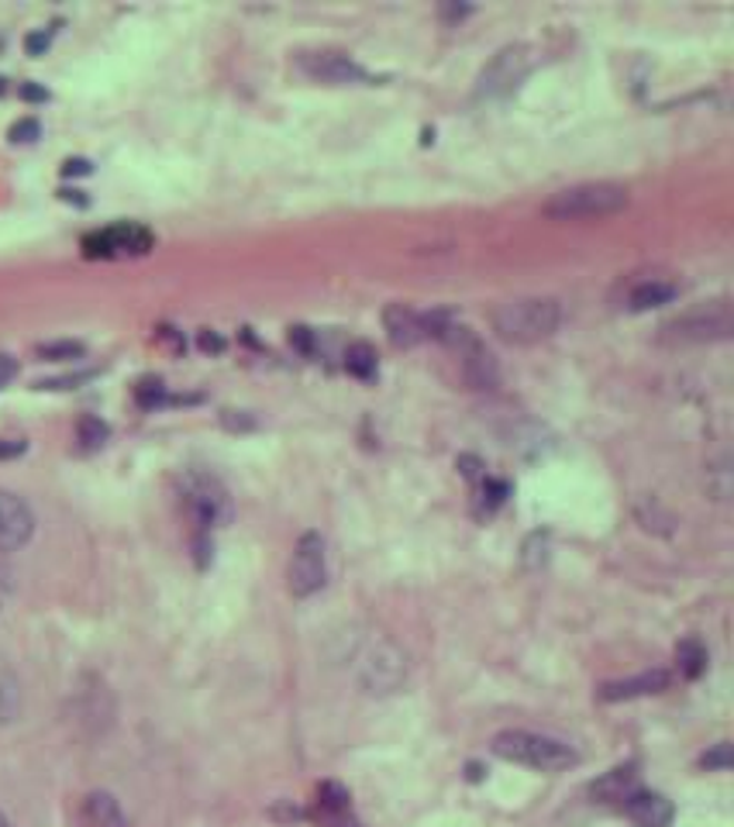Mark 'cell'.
I'll use <instances>...</instances> for the list:
<instances>
[{"instance_id":"obj_36","label":"cell","mask_w":734,"mask_h":827,"mask_svg":"<svg viewBox=\"0 0 734 827\" xmlns=\"http://www.w3.org/2000/svg\"><path fill=\"white\" fill-rule=\"evenodd\" d=\"M0 93H4V80H0Z\"/></svg>"},{"instance_id":"obj_33","label":"cell","mask_w":734,"mask_h":827,"mask_svg":"<svg viewBox=\"0 0 734 827\" xmlns=\"http://www.w3.org/2000/svg\"><path fill=\"white\" fill-rule=\"evenodd\" d=\"M4 597H8V572L0 569V607H4Z\"/></svg>"},{"instance_id":"obj_28","label":"cell","mask_w":734,"mask_h":827,"mask_svg":"<svg viewBox=\"0 0 734 827\" xmlns=\"http://www.w3.org/2000/svg\"><path fill=\"white\" fill-rule=\"evenodd\" d=\"M290 342H294L300 352H310V348H314V338H310L307 328H290Z\"/></svg>"},{"instance_id":"obj_35","label":"cell","mask_w":734,"mask_h":827,"mask_svg":"<svg viewBox=\"0 0 734 827\" xmlns=\"http://www.w3.org/2000/svg\"><path fill=\"white\" fill-rule=\"evenodd\" d=\"M0 827H8V817L4 814H0Z\"/></svg>"},{"instance_id":"obj_20","label":"cell","mask_w":734,"mask_h":827,"mask_svg":"<svg viewBox=\"0 0 734 827\" xmlns=\"http://www.w3.org/2000/svg\"><path fill=\"white\" fill-rule=\"evenodd\" d=\"M345 370L353 373V376H359V380H373L376 376V352H373V345H366V342L348 345Z\"/></svg>"},{"instance_id":"obj_27","label":"cell","mask_w":734,"mask_h":827,"mask_svg":"<svg viewBox=\"0 0 734 827\" xmlns=\"http://www.w3.org/2000/svg\"><path fill=\"white\" fill-rule=\"evenodd\" d=\"M28 449V442H21V439H4L0 442V459H14V455H21Z\"/></svg>"},{"instance_id":"obj_31","label":"cell","mask_w":734,"mask_h":827,"mask_svg":"<svg viewBox=\"0 0 734 827\" xmlns=\"http://www.w3.org/2000/svg\"><path fill=\"white\" fill-rule=\"evenodd\" d=\"M200 348H207V352H221L225 342H221L218 335H207V332H204V335H200Z\"/></svg>"},{"instance_id":"obj_16","label":"cell","mask_w":734,"mask_h":827,"mask_svg":"<svg viewBox=\"0 0 734 827\" xmlns=\"http://www.w3.org/2000/svg\"><path fill=\"white\" fill-rule=\"evenodd\" d=\"M638 789V769L635 766H617L611 769L604 779L593 782V797L604 800V804H614V800H627Z\"/></svg>"},{"instance_id":"obj_12","label":"cell","mask_w":734,"mask_h":827,"mask_svg":"<svg viewBox=\"0 0 734 827\" xmlns=\"http://www.w3.org/2000/svg\"><path fill=\"white\" fill-rule=\"evenodd\" d=\"M669 682H673V676H669L666 669H652V672H638V676H627V679L604 682L597 697H601L604 703L635 700V697H652V693L669 690Z\"/></svg>"},{"instance_id":"obj_6","label":"cell","mask_w":734,"mask_h":827,"mask_svg":"<svg viewBox=\"0 0 734 827\" xmlns=\"http://www.w3.org/2000/svg\"><path fill=\"white\" fill-rule=\"evenodd\" d=\"M535 69V52L528 46H504L494 59H489L483 69H479V80H476V97L483 100H500L507 93H514L528 73Z\"/></svg>"},{"instance_id":"obj_15","label":"cell","mask_w":734,"mask_h":827,"mask_svg":"<svg viewBox=\"0 0 734 827\" xmlns=\"http://www.w3.org/2000/svg\"><path fill=\"white\" fill-rule=\"evenodd\" d=\"M624 814L632 817L635 827H669L673 824V804L658 794H645V789H635L632 797L624 800Z\"/></svg>"},{"instance_id":"obj_7","label":"cell","mask_w":734,"mask_h":827,"mask_svg":"<svg viewBox=\"0 0 734 827\" xmlns=\"http://www.w3.org/2000/svg\"><path fill=\"white\" fill-rule=\"evenodd\" d=\"M328 583V552H325V538L318 531H304L300 542L290 555L287 569V587L297 600H307L314 593H321Z\"/></svg>"},{"instance_id":"obj_29","label":"cell","mask_w":734,"mask_h":827,"mask_svg":"<svg viewBox=\"0 0 734 827\" xmlns=\"http://www.w3.org/2000/svg\"><path fill=\"white\" fill-rule=\"evenodd\" d=\"M18 373V366H14V358L11 355H0V386H4L11 376Z\"/></svg>"},{"instance_id":"obj_34","label":"cell","mask_w":734,"mask_h":827,"mask_svg":"<svg viewBox=\"0 0 734 827\" xmlns=\"http://www.w3.org/2000/svg\"><path fill=\"white\" fill-rule=\"evenodd\" d=\"M66 200H77V204H87V197H80V190H62Z\"/></svg>"},{"instance_id":"obj_2","label":"cell","mask_w":734,"mask_h":827,"mask_svg":"<svg viewBox=\"0 0 734 827\" xmlns=\"http://www.w3.org/2000/svg\"><path fill=\"white\" fill-rule=\"evenodd\" d=\"M563 311L552 297H520L494 311V332L510 345H538L555 335Z\"/></svg>"},{"instance_id":"obj_11","label":"cell","mask_w":734,"mask_h":827,"mask_svg":"<svg viewBox=\"0 0 734 827\" xmlns=\"http://www.w3.org/2000/svg\"><path fill=\"white\" fill-rule=\"evenodd\" d=\"M34 534V514L28 503L11 493L0 490V552H18L31 542Z\"/></svg>"},{"instance_id":"obj_24","label":"cell","mask_w":734,"mask_h":827,"mask_svg":"<svg viewBox=\"0 0 734 827\" xmlns=\"http://www.w3.org/2000/svg\"><path fill=\"white\" fill-rule=\"evenodd\" d=\"M39 355L42 358H80L83 345L80 342H52V345H42Z\"/></svg>"},{"instance_id":"obj_3","label":"cell","mask_w":734,"mask_h":827,"mask_svg":"<svg viewBox=\"0 0 734 827\" xmlns=\"http://www.w3.org/2000/svg\"><path fill=\"white\" fill-rule=\"evenodd\" d=\"M627 207V190L621 184H576L558 190L545 200V218L552 221H593L611 218V214Z\"/></svg>"},{"instance_id":"obj_13","label":"cell","mask_w":734,"mask_h":827,"mask_svg":"<svg viewBox=\"0 0 734 827\" xmlns=\"http://www.w3.org/2000/svg\"><path fill=\"white\" fill-rule=\"evenodd\" d=\"M383 328H387V335L397 348H414L428 338L425 314H417L407 304H390L387 311H383Z\"/></svg>"},{"instance_id":"obj_9","label":"cell","mask_w":734,"mask_h":827,"mask_svg":"<svg viewBox=\"0 0 734 827\" xmlns=\"http://www.w3.org/2000/svg\"><path fill=\"white\" fill-rule=\"evenodd\" d=\"M152 248V232L135 221H118L111 228H97L83 238V252L90 259H121V256H146Z\"/></svg>"},{"instance_id":"obj_26","label":"cell","mask_w":734,"mask_h":827,"mask_svg":"<svg viewBox=\"0 0 734 827\" xmlns=\"http://www.w3.org/2000/svg\"><path fill=\"white\" fill-rule=\"evenodd\" d=\"M49 42H52V31H34V35H28V39H24V49L31 56H42L49 49Z\"/></svg>"},{"instance_id":"obj_17","label":"cell","mask_w":734,"mask_h":827,"mask_svg":"<svg viewBox=\"0 0 734 827\" xmlns=\"http://www.w3.org/2000/svg\"><path fill=\"white\" fill-rule=\"evenodd\" d=\"M83 827H125L118 800L111 794H90L83 800Z\"/></svg>"},{"instance_id":"obj_18","label":"cell","mask_w":734,"mask_h":827,"mask_svg":"<svg viewBox=\"0 0 734 827\" xmlns=\"http://www.w3.org/2000/svg\"><path fill=\"white\" fill-rule=\"evenodd\" d=\"M676 297V286L666 283V279H645L638 283L632 297H627V307L632 311H648V307H658V304H669Z\"/></svg>"},{"instance_id":"obj_32","label":"cell","mask_w":734,"mask_h":827,"mask_svg":"<svg viewBox=\"0 0 734 827\" xmlns=\"http://www.w3.org/2000/svg\"><path fill=\"white\" fill-rule=\"evenodd\" d=\"M21 97H24V100H46L49 93H46L42 87H34V83H24V87H21Z\"/></svg>"},{"instance_id":"obj_1","label":"cell","mask_w":734,"mask_h":827,"mask_svg":"<svg viewBox=\"0 0 734 827\" xmlns=\"http://www.w3.org/2000/svg\"><path fill=\"white\" fill-rule=\"evenodd\" d=\"M489 748H494L497 759L535 769V772H566L579 762L573 745L552 735H538V731H500Z\"/></svg>"},{"instance_id":"obj_30","label":"cell","mask_w":734,"mask_h":827,"mask_svg":"<svg viewBox=\"0 0 734 827\" xmlns=\"http://www.w3.org/2000/svg\"><path fill=\"white\" fill-rule=\"evenodd\" d=\"M62 173H66V176H77V173H90V163H87V159H69Z\"/></svg>"},{"instance_id":"obj_22","label":"cell","mask_w":734,"mask_h":827,"mask_svg":"<svg viewBox=\"0 0 734 827\" xmlns=\"http://www.w3.org/2000/svg\"><path fill=\"white\" fill-rule=\"evenodd\" d=\"M701 766H704L707 772H727V769H731V745H727V741L714 745V751L704 755Z\"/></svg>"},{"instance_id":"obj_5","label":"cell","mask_w":734,"mask_h":827,"mask_svg":"<svg viewBox=\"0 0 734 827\" xmlns=\"http://www.w3.org/2000/svg\"><path fill=\"white\" fill-rule=\"evenodd\" d=\"M734 328V314L727 301H711L686 314H680L669 325H662V338L676 345H701V342H721Z\"/></svg>"},{"instance_id":"obj_14","label":"cell","mask_w":734,"mask_h":827,"mask_svg":"<svg viewBox=\"0 0 734 827\" xmlns=\"http://www.w3.org/2000/svg\"><path fill=\"white\" fill-rule=\"evenodd\" d=\"M310 817L318 820L321 827H359V820L353 817V804H348V794H345L338 782H321Z\"/></svg>"},{"instance_id":"obj_21","label":"cell","mask_w":734,"mask_h":827,"mask_svg":"<svg viewBox=\"0 0 734 827\" xmlns=\"http://www.w3.org/2000/svg\"><path fill=\"white\" fill-rule=\"evenodd\" d=\"M108 435H111V427L100 417H80V424H77V439L83 449H100L103 442H108Z\"/></svg>"},{"instance_id":"obj_25","label":"cell","mask_w":734,"mask_h":827,"mask_svg":"<svg viewBox=\"0 0 734 827\" xmlns=\"http://www.w3.org/2000/svg\"><path fill=\"white\" fill-rule=\"evenodd\" d=\"M39 121H34V118H24V121H18L14 128H11V138L14 141H31V138H39Z\"/></svg>"},{"instance_id":"obj_8","label":"cell","mask_w":734,"mask_h":827,"mask_svg":"<svg viewBox=\"0 0 734 827\" xmlns=\"http://www.w3.org/2000/svg\"><path fill=\"white\" fill-rule=\"evenodd\" d=\"M184 500L197 521V534H207L211 528H218L231 518L228 490L207 473H187L184 476Z\"/></svg>"},{"instance_id":"obj_23","label":"cell","mask_w":734,"mask_h":827,"mask_svg":"<svg viewBox=\"0 0 734 827\" xmlns=\"http://www.w3.org/2000/svg\"><path fill=\"white\" fill-rule=\"evenodd\" d=\"M135 397H138V404H142V407H156V404L166 401V390H162L159 380H146V383H138Z\"/></svg>"},{"instance_id":"obj_4","label":"cell","mask_w":734,"mask_h":827,"mask_svg":"<svg viewBox=\"0 0 734 827\" xmlns=\"http://www.w3.org/2000/svg\"><path fill=\"white\" fill-rule=\"evenodd\" d=\"M356 676L366 693H394L407 679V656L397 649L390 638H373L363 644L356 656Z\"/></svg>"},{"instance_id":"obj_10","label":"cell","mask_w":734,"mask_h":827,"mask_svg":"<svg viewBox=\"0 0 734 827\" xmlns=\"http://www.w3.org/2000/svg\"><path fill=\"white\" fill-rule=\"evenodd\" d=\"M300 69L321 83H366L369 73L345 52H300Z\"/></svg>"},{"instance_id":"obj_19","label":"cell","mask_w":734,"mask_h":827,"mask_svg":"<svg viewBox=\"0 0 734 827\" xmlns=\"http://www.w3.org/2000/svg\"><path fill=\"white\" fill-rule=\"evenodd\" d=\"M676 662H680V672L686 679L704 676V669H707V649L701 644V638H683L676 644Z\"/></svg>"}]
</instances>
